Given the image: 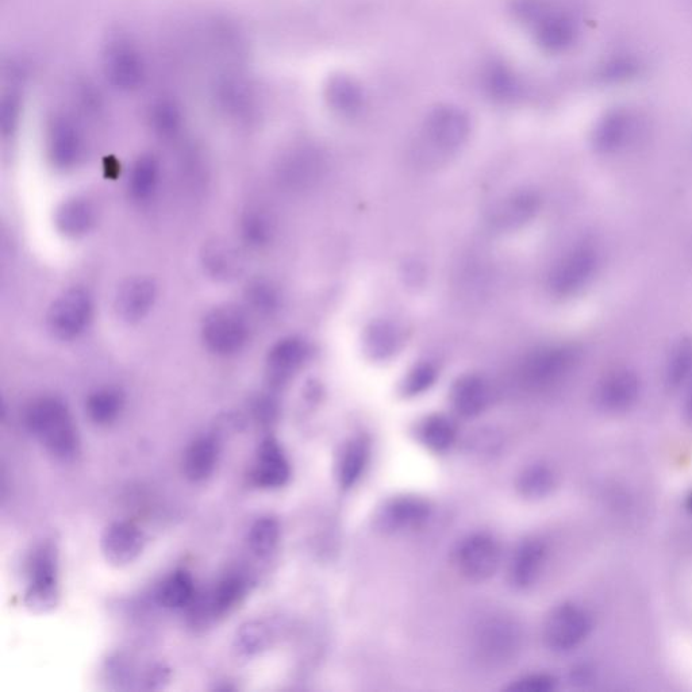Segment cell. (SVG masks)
Returning <instances> with one entry per match:
<instances>
[{"label":"cell","instance_id":"6da1fadb","mask_svg":"<svg viewBox=\"0 0 692 692\" xmlns=\"http://www.w3.org/2000/svg\"><path fill=\"white\" fill-rule=\"evenodd\" d=\"M25 425L55 459L71 463L80 455L78 429L67 405L60 399L42 397L30 403L25 411Z\"/></svg>","mask_w":692,"mask_h":692},{"label":"cell","instance_id":"7a4b0ae2","mask_svg":"<svg viewBox=\"0 0 692 692\" xmlns=\"http://www.w3.org/2000/svg\"><path fill=\"white\" fill-rule=\"evenodd\" d=\"M471 122L463 110L455 106H440L428 115L417 151L429 161H440L459 151L467 141Z\"/></svg>","mask_w":692,"mask_h":692},{"label":"cell","instance_id":"3957f363","mask_svg":"<svg viewBox=\"0 0 692 692\" xmlns=\"http://www.w3.org/2000/svg\"><path fill=\"white\" fill-rule=\"evenodd\" d=\"M521 641L517 622L501 614L488 615L475 626L472 649L480 663L501 667L517 657Z\"/></svg>","mask_w":692,"mask_h":692},{"label":"cell","instance_id":"277c9868","mask_svg":"<svg viewBox=\"0 0 692 692\" xmlns=\"http://www.w3.org/2000/svg\"><path fill=\"white\" fill-rule=\"evenodd\" d=\"M248 318L234 306H221L206 315L202 325V338L210 352L218 356L237 355L248 344Z\"/></svg>","mask_w":692,"mask_h":692},{"label":"cell","instance_id":"5b68a950","mask_svg":"<svg viewBox=\"0 0 692 692\" xmlns=\"http://www.w3.org/2000/svg\"><path fill=\"white\" fill-rule=\"evenodd\" d=\"M578 361L572 346H545L530 353L519 367V382L532 391H541L560 382Z\"/></svg>","mask_w":692,"mask_h":692},{"label":"cell","instance_id":"8992f818","mask_svg":"<svg viewBox=\"0 0 692 692\" xmlns=\"http://www.w3.org/2000/svg\"><path fill=\"white\" fill-rule=\"evenodd\" d=\"M57 555L52 545H41L29 561V586L25 606L33 613H48L59 603Z\"/></svg>","mask_w":692,"mask_h":692},{"label":"cell","instance_id":"52a82bcc","mask_svg":"<svg viewBox=\"0 0 692 692\" xmlns=\"http://www.w3.org/2000/svg\"><path fill=\"white\" fill-rule=\"evenodd\" d=\"M591 630V615L583 607L575 603H563L549 613L542 636L551 651L567 653L586 641Z\"/></svg>","mask_w":692,"mask_h":692},{"label":"cell","instance_id":"ba28073f","mask_svg":"<svg viewBox=\"0 0 692 692\" xmlns=\"http://www.w3.org/2000/svg\"><path fill=\"white\" fill-rule=\"evenodd\" d=\"M94 314V302L84 288L63 292L48 311V328L59 340L71 341L82 336Z\"/></svg>","mask_w":692,"mask_h":692},{"label":"cell","instance_id":"9c48e42d","mask_svg":"<svg viewBox=\"0 0 692 692\" xmlns=\"http://www.w3.org/2000/svg\"><path fill=\"white\" fill-rule=\"evenodd\" d=\"M502 551L490 534L475 533L463 538L455 551L459 574L469 582H486L501 567Z\"/></svg>","mask_w":692,"mask_h":692},{"label":"cell","instance_id":"30bf717a","mask_svg":"<svg viewBox=\"0 0 692 692\" xmlns=\"http://www.w3.org/2000/svg\"><path fill=\"white\" fill-rule=\"evenodd\" d=\"M597 251L591 245H579L561 257L549 276L553 294L568 296L586 286L597 267Z\"/></svg>","mask_w":692,"mask_h":692},{"label":"cell","instance_id":"8fae6325","mask_svg":"<svg viewBox=\"0 0 692 692\" xmlns=\"http://www.w3.org/2000/svg\"><path fill=\"white\" fill-rule=\"evenodd\" d=\"M326 169L324 156L314 148H301L290 153L279 169V178L290 190H309L322 179Z\"/></svg>","mask_w":692,"mask_h":692},{"label":"cell","instance_id":"7c38bea8","mask_svg":"<svg viewBox=\"0 0 692 692\" xmlns=\"http://www.w3.org/2000/svg\"><path fill=\"white\" fill-rule=\"evenodd\" d=\"M145 538L141 530L130 522H114L103 533V556L115 567L132 564L144 551Z\"/></svg>","mask_w":692,"mask_h":692},{"label":"cell","instance_id":"4fadbf2b","mask_svg":"<svg viewBox=\"0 0 692 692\" xmlns=\"http://www.w3.org/2000/svg\"><path fill=\"white\" fill-rule=\"evenodd\" d=\"M538 209H540V198L536 192L517 191L507 195L492 207L488 221L494 229L511 232L532 221Z\"/></svg>","mask_w":692,"mask_h":692},{"label":"cell","instance_id":"5bb4252c","mask_svg":"<svg viewBox=\"0 0 692 692\" xmlns=\"http://www.w3.org/2000/svg\"><path fill=\"white\" fill-rule=\"evenodd\" d=\"M157 298V287L152 279L136 276L126 280L115 296V310L123 321L134 324L152 310Z\"/></svg>","mask_w":692,"mask_h":692},{"label":"cell","instance_id":"9a60e30c","mask_svg":"<svg viewBox=\"0 0 692 692\" xmlns=\"http://www.w3.org/2000/svg\"><path fill=\"white\" fill-rule=\"evenodd\" d=\"M640 394V382L633 372L620 369L609 374L599 384L595 401L599 409L617 414L629 410Z\"/></svg>","mask_w":692,"mask_h":692},{"label":"cell","instance_id":"2e32d148","mask_svg":"<svg viewBox=\"0 0 692 692\" xmlns=\"http://www.w3.org/2000/svg\"><path fill=\"white\" fill-rule=\"evenodd\" d=\"M430 506L417 497H398L388 501L380 510L378 524L384 532L401 533L425 524Z\"/></svg>","mask_w":692,"mask_h":692},{"label":"cell","instance_id":"e0dca14e","mask_svg":"<svg viewBox=\"0 0 692 692\" xmlns=\"http://www.w3.org/2000/svg\"><path fill=\"white\" fill-rule=\"evenodd\" d=\"M290 476V461L279 442L275 438H267L261 442L252 476L256 486L265 490H276L286 486Z\"/></svg>","mask_w":692,"mask_h":692},{"label":"cell","instance_id":"ac0fdd59","mask_svg":"<svg viewBox=\"0 0 692 692\" xmlns=\"http://www.w3.org/2000/svg\"><path fill=\"white\" fill-rule=\"evenodd\" d=\"M547 561L544 542L528 540L513 553L509 564V580L517 590H528L538 582Z\"/></svg>","mask_w":692,"mask_h":692},{"label":"cell","instance_id":"d6986e66","mask_svg":"<svg viewBox=\"0 0 692 692\" xmlns=\"http://www.w3.org/2000/svg\"><path fill=\"white\" fill-rule=\"evenodd\" d=\"M491 392L486 380L478 375H465L453 384L451 402L456 413L464 418L482 414L490 403Z\"/></svg>","mask_w":692,"mask_h":692},{"label":"cell","instance_id":"ffe728a7","mask_svg":"<svg viewBox=\"0 0 692 692\" xmlns=\"http://www.w3.org/2000/svg\"><path fill=\"white\" fill-rule=\"evenodd\" d=\"M219 444L214 437L203 436L192 442L184 453L183 471L188 480L202 483L211 478L219 460Z\"/></svg>","mask_w":692,"mask_h":692},{"label":"cell","instance_id":"44dd1931","mask_svg":"<svg viewBox=\"0 0 692 692\" xmlns=\"http://www.w3.org/2000/svg\"><path fill=\"white\" fill-rule=\"evenodd\" d=\"M96 222V209L86 198H72L59 207L55 224L60 233L71 238L86 236Z\"/></svg>","mask_w":692,"mask_h":692},{"label":"cell","instance_id":"7402d4cb","mask_svg":"<svg viewBox=\"0 0 692 692\" xmlns=\"http://www.w3.org/2000/svg\"><path fill=\"white\" fill-rule=\"evenodd\" d=\"M307 345L301 338H284L271 349L268 356V372L275 383L286 382L307 357Z\"/></svg>","mask_w":692,"mask_h":692},{"label":"cell","instance_id":"603a6c76","mask_svg":"<svg viewBox=\"0 0 692 692\" xmlns=\"http://www.w3.org/2000/svg\"><path fill=\"white\" fill-rule=\"evenodd\" d=\"M202 259L207 274L219 280L234 279L244 268L241 252L226 241L214 240L207 244Z\"/></svg>","mask_w":692,"mask_h":692},{"label":"cell","instance_id":"cb8c5ba5","mask_svg":"<svg viewBox=\"0 0 692 692\" xmlns=\"http://www.w3.org/2000/svg\"><path fill=\"white\" fill-rule=\"evenodd\" d=\"M403 336L397 325L376 321L368 326L363 337L364 351L371 359L387 360L401 349Z\"/></svg>","mask_w":692,"mask_h":692},{"label":"cell","instance_id":"d4e9b609","mask_svg":"<svg viewBox=\"0 0 692 692\" xmlns=\"http://www.w3.org/2000/svg\"><path fill=\"white\" fill-rule=\"evenodd\" d=\"M82 141L78 132L68 123L55 126L49 140V156L57 168L68 169L82 157Z\"/></svg>","mask_w":692,"mask_h":692},{"label":"cell","instance_id":"484cf974","mask_svg":"<svg viewBox=\"0 0 692 692\" xmlns=\"http://www.w3.org/2000/svg\"><path fill=\"white\" fill-rule=\"evenodd\" d=\"M369 459V447L363 438L352 440L344 448L337 465V478L344 490L355 487L363 476Z\"/></svg>","mask_w":692,"mask_h":692},{"label":"cell","instance_id":"4316f807","mask_svg":"<svg viewBox=\"0 0 692 692\" xmlns=\"http://www.w3.org/2000/svg\"><path fill=\"white\" fill-rule=\"evenodd\" d=\"M125 398L118 388L106 387L92 392L86 402L88 418L95 425L106 426L113 424L121 415Z\"/></svg>","mask_w":692,"mask_h":692},{"label":"cell","instance_id":"83f0119b","mask_svg":"<svg viewBox=\"0 0 692 692\" xmlns=\"http://www.w3.org/2000/svg\"><path fill=\"white\" fill-rule=\"evenodd\" d=\"M195 583L186 571L173 572L157 591V601L165 609L182 610L195 601Z\"/></svg>","mask_w":692,"mask_h":692},{"label":"cell","instance_id":"f1b7e54d","mask_svg":"<svg viewBox=\"0 0 692 692\" xmlns=\"http://www.w3.org/2000/svg\"><path fill=\"white\" fill-rule=\"evenodd\" d=\"M160 183V164L153 156H142L129 176V192L134 201H149Z\"/></svg>","mask_w":692,"mask_h":692},{"label":"cell","instance_id":"f546056e","mask_svg":"<svg viewBox=\"0 0 692 692\" xmlns=\"http://www.w3.org/2000/svg\"><path fill=\"white\" fill-rule=\"evenodd\" d=\"M419 440L430 451L441 453L455 444L457 430L451 419L445 415H430L418 430Z\"/></svg>","mask_w":692,"mask_h":692},{"label":"cell","instance_id":"4dcf8cb0","mask_svg":"<svg viewBox=\"0 0 692 692\" xmlns=\"http://www.w3.org/2000/svg\"><path fill=\"white\" fill-rule=\"evenodd\" d=\"M272 637L274 634H272V628L267 622L248 621L237 630L236 638H234V649L240 656H257L271 645Z\"/></svg>","mask_w":692,"mask_h":692},{"label":"cell","instance_id":"1f68e13d","mask_svg":"<svg viewBox=\"0 0 692 692\" xmlns=\"http://www.w3.org/2000/svg\"><path fill=\"white\" fill-rule=\"evenodd\" d=\"M282 529L278 519L265 515L257 519L248 534L249 549L259 559H267L278 548Z\"/></svg>","mask_w":692,"mask_h":692},{"label":"cell","instance_id":"d6a6232c","mask_svg":"<svg viewBox=\"0 0 692 692\" xmlns=\"http://www.w3.org/2000/svg\"><path fill=\"white\" fill-rule=\"evenodd\" d=\"M518 491L528 499H542L551 494L556 486V475L547 464L529 465L519 475Z\"/></svg>","mask_w":692,"mask_h":692},{"label":"cell","instance_id":"836d02e7","mask_svg":"<svg viewBox=\"0 0 692 692\" xmlns=\"http://www.w3.org/2000/svg\"><path fill=\"white\" fill-rule=\"evenodd\" d=\"M329 102L342 115H353L363 105V91L355 80L348 76H336L328 88Z\"/></svg>","mask_w":692,"mask_h":692},{"label":"cell","instance_id":"e575fe53","mask_svg":"<svg viewBox=\"0 0 692 692\" xmlns=\"http://www.w3.org/2000/svg\"><path fill=\"white\" fill-rule=\"evenodd\" d=\"M246 592V582L241 575H229L211 592L209 609L214 617H222L240 603Z\"/></svg>","mask_w":692,"mask_h":692},{"label":"cell","instance_id":"d590c367","mask_svg":"<svg viewBox=\"0 0 692 692\" xmlns=\"http://www.w3.org/2000/svg\"><path fill=\"white\" fill-rule=\"evenodd\" d=\"M241 234L252 248H263L272 238V224L260 210H249L241 222Z\"/></svg>","mask_w":692,"mask_h":692},{"label":"cell","instance_id":"8d00e7d4","mask_svg":"<svg viewBox=\"0 0 692 692\" xmlns=\"http://www.w3.org/2000/svg\"><path fill=\"white\" fill-rule=\"evenodd\" d=\"M246 301L259 314H272L279 307V294L271 283L255 280L246 290Z\"/></svg>","mask_w":692,"mask_h":692},{"label":"cell","instance_id":"74e56055","mask_svg":"<svg viewBox=\"0 0 692 692\" xmlns=\"http://www.w3.org/2000/svg\"><path fill=\"white\" fill-rule=\"evenodd\" d=\"M692 371V341H682L672 353L667 369L668 384L672 388L679 387Z\"/></svg>","mask_w":692,"mask_h":692},{"label":"cell","instance_id":"f35d334b","mask_svg":"<svg viewBox=\"0 0 692 692\" xmlns=\"http://www.w3.org/2000/svg\"><path fill=\"white\" fill-rule=\"evenodd\" d=\"M436 376V369H434L432 364L415 365L402 384L403 394L407 395V397L422 394V392L429 390L433 386V383L436 382Z\"/></svg>","mask_w":692,"mask_h":692},{"label":"cell","instance_id":"ab89813d","mask_svg":"<svg viewBox=\"0 0 692 692\" xmlns=\"http://www.w3.org/2000/svg\"><path fill=\"white\" fill-rule=\"evenodd\" d=\"M556 686V680L551 675L533 674L515 680L509 687L510 691L517 692H548Z\"/></svg>","mask_w":692,"mask_h":692},{"label":"cell","instance_id":"60d3db41","mask_svg":"<svg viewBox=\"0 0 692 692\" xmlns=\"http://www.w3.org/2000/svg\"><path fill=\"white\" fill-rule=\"evenodd\" d=\"M686 417L692 424V387L686 402Z\"/></svg>","mask_w":692,"mask_h":692}]
</instances>
